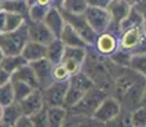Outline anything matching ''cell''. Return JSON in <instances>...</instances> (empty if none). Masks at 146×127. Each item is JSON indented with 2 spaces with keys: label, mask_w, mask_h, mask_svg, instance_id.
Instances as JSON below:
<instances>
[{
  "label": "cell",
  "mask_w": 146,
  "mask_h": 127,
  "mask_svg": "<svg viewBox=\"0 0 146 127\" xmlns=\"http://www.w3.org/2000/svg\"><path fill=\"white\" fill-rule=\"evenodd\" d=\"M146 88V79L130 67H122L113 84L112 94L123 109L132 112L142 104Z\"/></svg>",
  "instance_id": "cell-1"
},
{
  "label": "cell",
  "mask_w": 146,
  "mask_h": 127,
  "mask_svg": "<svg viewBox=\"0 0 146 127\" xmlns=\"http://www.w3.org/2000/svg\"><path fill=\"white\" fill-rule=\"evenodd\" d=\"M121 69L122 67L117 66L109 59H106V56L98 51L92 52L90 56L86 53V57L81 66V70L92 79L94 85L108 94L113 89L114 80L119 74Z\"/></svg>",
  "instance_id": "cell-2"
},
{
  "label": "cell",
  "mask_w": 146,
  "mask_h": 127,
  "mask_svg": "<svg viewBox=\"0 0 146 127\" xmlns=\"http://www.w3.org/2000/svg\"><path fill=\"white\" fill-rule=\"evenodd\" d=\"M29 41L27 23L10 32H0V49L4 55H19L24 45Z\"/></svg>",
  "instance_id": "cell-3"
},
{
  "label": "cell",
  "mask_w": 146,
  "mask_h": 127,
  "mask_svg": "<svg viewBox=\"0 0 146 127\" xmlns=\"http://www.w3.org/2000/svg\"><path fill=\"white\" fill-rule=\"evenodd\" d=\"M107 95H109L108 93H106L104 90L97 88L94 85L93 88H90L81 97V99L74 107H71L69 109V112L80 116H86V117H93L94 112L97 111L99 104L102 103V100Z\"/></svg>",
  "instance_id": "cell-4"
},
{
  "label": "cell",
  "mask_w": 146,
  "mask_h": 127,
  "mask_svg": "<svg viewBox=\"0 0 146 127\" xmlns=\"http://www.w3.org/2000/svg\"><path fill=\"white\" fill-rule=\"evenodd\" d=\"M119 47L131 52L132 55L146 52V36L144 35L142 25L131 27L123 31Z\"/></svg>",
  "instance_id": "cell-5"
},
{
  "label": "cell",
  "mask_w": 146,
  "mask_h": 127,
  "mask_svg": "<svg viewBox=\"0 0 146 127\" xmlns=\"http://www.w3.org/2000/svg\"><path fill=\"white\" fill-rule=\"evenodd\" d=\"M62 14L64 19L66 23H69L76 31V33L80 36L81 38L85 41L86 45H92L95 42L97 39V33L93 31V28L90 27V24L88 23L85 15L84 14H75V13H70L66 10H60Z\"/></svg>",
  "instance_id": "cell-6"
},
{
  "label": "cell",
  "mask_w": 146,
  "mask_h": 127,
  "mask_svg": "<svg viewBox=\"0 0 146 127\" xmlns=\"http://www.w3.org/2000/svg\"><path fill=\"white\" fill-rule=\"evenodd\" d=\"M88 23L93 28L95 33H103L108 29L109 24L112 22L111 14L104 8H97V7H88L84 12Z\"/></svg>",
  "instance_id": "cell-7"
},
{
  "label": "cell",
  "mask_w": 146,
  "mask_h": 127,
  "mask_svg": "<svg viewBox=\"0 0 146 127\" xmlns=\"http://www.w3.org/2000/svg\"><path fill=\"white\" fill-rule=\"evenodd\" d=\"M69 88V80L66 81H53L48 88L42 90L43 103L46 107L64 106V99Z\"/></svg>",
  "instance_id": "cell-8"
},
{
  "label": "cell",
  "mask_w": 146,
  "mask_h": 127,
  "mask_svg": "<svg viewBox=\"0 0 146 127\" xmlns=\"http://www.w3.org/2000/svg\"><path fill=\"white\" fill-rule=\"evenodd\" d=\"M121 111H122V106L119 102L113 95H107L99 104L97 111L94 112L93 117L95 120L100 121L102 123H108L109 121L116 118Z\"/></svg>",
  "instance_id": "cell-9"
},
{
  "label": "cell",
  "mask_w": 146,
  "mask_h": 127,
  "mask_svg": "<svg viewBox=\"0 0 146 127\" xmlns=\"http://www.w3.org/2000/svg\"><path fill=\"white\" fill-rule=\"evenodd\" d=\"M31 67L35 71V75L37 78V83H38V88L40 89H46L53 83V76H52V69L53 65L47 60L46 57L41 59V60L33 61L29 63Z\"/></svg>",
  "instance_id": "cell-10"
},
{
  "label": "cell",
  "mask_w": 146,
  "mask_h": 127,
  "mask_svg": "<svg viewBox=\"0 0 146 127\" xmlns=\"http://www.w3.org/2000/svg\"><path fill=\"white\" fill-rule=\"evenodd\" d=\"M26 23L28 28L29 41L37 42V43L47 46L53 38H56L43 22H33L31 19H28V21H26Z\"/></svg>",
  "instance_id": "cell-11"
},
{
  "label": "cell",
  "mask_w": 146,
  "mask_h": 127,
  "mask_svg": "<svg viewBox=\"0 0 146 127\" xmlns=\"http://www.w3.org/2000/svg\"><path fill=\"white\" fill-rule=\"evenodd\" d=\"M21 106L22 113L24 116H32L33 113L38 112L42 107L44 106L43 103V95H42V89L36 88L33 89L26 98H23L21 102H18Z\"/></svg>",
  "instance_id": "cell-12"
},
{
  "label": "cell",
  "mask_w": 146,
  "mask_h": 127,
  "mask_svg": "<svg viewBox=\"0 0 146 127\" xmlns=\"http://www.w3.org/2000/svg\"><path fill=\"white\" fill-rule=\"evenodd\" d=\"M132 4L125 0H109L108 5H107V10L111 14L112 23L118 24L127 17V14L130 13Z\"/></svg>",
  "instance_id": "cell-13"
},
{
  "label": "cell",
  "mask_w": 146,
  "mask_h": 127,
  "mask_svg": "<svg viewBox=\"0 0 146 127\" xmlns=\"http://www.w3.org/2000/svg\"><path fill=\"white\" fill-rule=\"evenodd\" d=\"M43 23L47 25L50 31L52 32V35L55 36L56 38L60 37L61 31L64 28V24H65V19H64L61 12L57 9L56 7H50L48 12H47L46 17L43 19Z\"/></svg>",
  "instance_id": "cell-14"
},
{
  "label": "cell",
  "mask_w": 146,
  "mask_h": 127,
  "mask_svg": "<svg viewBox=\"0 0 146 127\" xmlns=\"http://www.w3.org/2000/svg\"><path fill=\"white\" fill-rule=\"evenodd\" d=\"M62 127H106V123H102L94 117H86L69 112Z\"/></svg>",
  "instance_id": "cell-15"
},
{
  "label": "cell",
  "mask_w": 146,
  "mask_h": 127,
  "mask_svg": "<svg viewBox=\"0 0 146 127\" xmlns=\"http://www.w3.org/2000/svg\"><path fill=\"white\" fill-rule=\"evenodd\" d=\"M95 46L97 51L104 56H109L117 50V39L116 36L111 32H103L100 36L95 39Z\"/></svg>",
  "instance_id": "cell-16"
},
{
  "label": "cell",
  "mask_w": 146,
  "mask_h": 127,
  "mask_svg": "<svg viewBox=\"0 0 146 127\" xmlns=\"http://www.w3.org/2000/svg\"><path fill=\"white\" fill-rule=\"evenodd\" d=\"M21 55L28 61V63H33V61L41 60V59L46 57V46L33 41H28L24 45L23 50H22Z\"/></svg>",
  "instance_id": "cell-17"
},
{
  "label": "cell",
  "mask_w": 146,
  "mask_h": 127,
  "mask_svg": "<svg viewBox=\"0 0 146 127\" xmlns=\"http://www.w3.org/2000/svg\"><path fill=\"white\" fill-rule=\"evenodd\" d=\"M58 38L62 41V43L65 45V46H70V47H85L86 46L85 41H84L76 33V31L69 23H66V22H65V24H64V28H62V31H61V35Z\"/></svg>",
  "instance_id": "cell-18"
},
{
  "label": "cell",
  "mask_w": 146,
  "mask_h": 127,
  "mask_svg": "<svg viewBox=\"0 0 146 127\" xmlns=\"http://www.w3.org/2000/svg\"><path fill=\"white\" fill-rule=\"evenodd\" d=\"M65 45L62 43L60 38H53L46 46V59L52 65H57L62 61Z\"/></svg>",
  "instance_id": "cell-19"
},
{
  "label": "cell",
  "mask_w": 146,
  "mask_h": 127,
  "mask_svg": "<svg viewBox=\"0 0 146 127\" xmlns=\"http://www.w3.org/2000/svg\"><path fill=\"white\" fill-rule=\"evenodd\" d=\"M47 118H48V127H62L69 111L62 106L46 107Z\"/></svg>",
  "instance_id": "cell-20"
},
{
  "label": "cell",
  "mask_w": 146,
  "mask_h": 127,
  "mask_svg": "<svg viewBox=\"0 0 146 127\" xmlns=\"http://www.w3.org/2000/svg\"><path fill=\"white\" fill-rule=\"evenodd\" d=\"M29 64L23 56L19 53V55H5L3 57L1 63H0V67L4 69L7 72H9L10 75L13 72H15L18 69H21L22 66Z\"/></svg>",
  "instance_id": "cell-21"
},
{
  "label": "cell",
  "mask_w": 146,
  "mask_h": 127,
  "mask_svg": "<svg viewBox=\"0 0 146 127\" xmlns=\"http://www.w3.org/2000/svg\"><path fill=\"white\" fill-rule=\"evenodd\" d=\"M21 116H23L22 109H21V106H19L18 102L14 100L13 103L9 104V106L3 107V117H1L0 123L12 127Z\"/></svg>",
  "instance_id": "cell-22"
},
{
  "label": "cell",
  "mask_w": 146,
  "mask_h": 127,
  "mask_svg": "<svg viewBox=\"0 0 146 127\" xmlns=\"http://www.w3.org/2000/svg\"><path fill=\"white\" fill-rule=\"evenodd\" d=\"M10 79H15V80H22L24 83L29 84L33 88H38V83H37V78L35 75V71L31 67L29 64L22 66L21 69H18L15 72H13Z\"/></svg>",
  "instance_id": "cell-23"
},
{
  "label": "cell",
  "mask_w": 146,
  "mask_h": 127,
  "mask_svg": "<svg viewBox=\"0 0 146 127\" xmlns=\"http://www.w3.org/2000/svg\"><path fill=\"white\" fill-rule=\"evenodd\" d=\"M0 7L4 12L18 13L24 17L28 14V9H29L27 0H0Z\"/></svg>",
  "instance_id": "cell-24"
},
{
  "label": "cell",
  "mask_w": 146,
  "mask_h": 127,
  "mask_svg": "<svg viewBox=\"0 0 146 127\" xmlns=\"http://www.w3.org/2000/svg\"><path fill=\"white\" fill-rule=\"evenodd\" d=\"M144 21H145V19H144V17H142V14L132 5V8H131L130 13L127 14V17H126V18L119 23L121 32H123L125 29H128V28H131V27L142 25Z\"/></svg>",
  "instance_id": "cell-25"
},
{
  "label": "cell",
  "mask_w": 146,
  "mask_h": 127,
  "mask_svg": "<svg viewBox=\"0 0 146 127\" xmlns=\"http://www.w3.org/2000/svg\"><path fill=\"white\" fill-rule=\"evenodd\" d=\"M13 85V92H14V100L15 102H21L23 98H26L31 92H32L33 86H31L29 84L24 83L22 80H15V79H10Z\"/></svg>",
  "instance_id": "cell-26"
},
{
  "label": "cell",
  "mask_w": 146,
  "mask_h": 127,
  "mask_svg": "<svg viewBox=\"0 0 146 127\" xmlns=\"http://www.w3.org/2000/svg\"><path fill=\"white\" fill-rule=\"evenodd\" d=\"M24 23H26V17L24 15L18 14V13L5 12V29H4V32L15 31Z\"/></svg>",
  "instance_id": "cell-27"
},
{
  "label": "cell",
  "mask_w": 146,
  "mask_h": 127,
  "mask_svg": "<svg viewBox=\"0 0 146 127\" xmlns=\"http://www.w3.org/2000/svg\"><path fill=\"white\" fill-rule=\"evenodd\" d=\"M86 57V49L85 47H70L65 46L62 60H75L83 65Z\"/></svg>",
  "instance_id": "cell-28"
},
{
  "label": "cell",
  "mask_w": 146,
  "mask_h": 127,
  "mask_svg": "<svg viewBox=\"0 0 146 127\" xmlns=\"http://www.w3.org/2000/svg\"><path fill=\"white\" fill-rule=\"evenodd\" d=\"M128 67L132 69L133 71L139 72L140 75L146 79V52L135 53V55L131 56Z\"/></svg>",
  "instance_id": "cell-29"
},
{
  "label": "cell",
  "mask_w": 146,
  "mask_h": 127,
  "mask_svg": "<svg viewBox=\"0 0 146 127\" xmlns=\"http://www.w3.org/2000/svg\"><path fill=\"white\" fill-rule=\"evenodd\" d=\"M106 127H132L131 122V111L123 109L119 112V114L108 123H106Z\"/></svg>",
  "instance_id": "cell-30"
},
{
  "label": "cell",
  "mask_w": 146,
  "mask_h": 127,
  "mask_svg": "<svg viewBox=\"0 0 146 127\" xmlns=\"http://www.w3.org/2000/svg\"><path fill=\"white\" fill-rule=\"evenodd\" d=\"M131 56H132V53H131V52L119 49V50H116L113 53H111V55H109V60H111L113 64H116L117 66L128 67V65H130V60H131Z\"/></svg>",
  "instance_id": "cell-31"
},
{
  "label": "cell",
  "mask_w": 146,
  "mask_h": 127,
  "mask_svg": "<svg viewBox=\"0 0 146 127\" xmlns=\"http://www.w3.org/2000/svg\"><path fill=\"white\" fill-rule=\"evenodd\" d=\"M88 8L86 0H62V9L70 13L84 14Z\"/></svg>",
  "instance_id": "cell-32"
},
{
  "label": "cell",
  "mask_w": 146,
  "mask_h": 127,
  "mask_svg": "<svg viewBox=\"0 0 146 127\" xmlns=\"http://www.w3.org/2000/svg\"><path fill=\"white\" fill-rule=\"evenodd\" d=\"M50 7L47 5H42V4H36L31 5L29 9H28V15H29V19L33 22H43L44 17H46L47 12H48Z\"/></svg>",
  "instance_id": "cell-33"
},
{
  "label": "cell",
  "mask_w": 146,
  "mask_h": 127,
  "mask_svg": "<svg viewBox=\"0 0 146 127\" xmlns=\"http://www.w3.org/2000/svg\"><path fill=\"white\" fill-rule=\"evenodd\" d=\"M14 102V92H13V85L12 81L0 85V106L7 107L10 103Z\"/></svg>",
  "instance_id": "cell-34"
},
{
  "label": "cell",
  "mask_w": 146,
  "mask_h": 127,
  "mask_svg": "<svg viewBox=\"0 0 146 127\" xmlns=\"http://www.w3.org/2000/svg\"><path fill=\"white\" fill-rule=\"evenodd\" d=\"M132 127H146V106L141 104L131 112Z\"/></svg>",
  "instance_id": "cell-35"
},
{
  "label": "cell",
  "mask_w": 146,
  "mask_h": 127,
  "mask_svg": "<svg viewBox=\"0 0 146 127\" xmlns=\"http://www.w3.org/2000/svg\"><path fill=\"white\" fill-rule=\"evenodd\" d=\"M29 120L33 127H48V118H47V108L43 106L38 112L29 116Z\"/></svg>",
  "instance_id": "cell-36"
},
{
  "label": "cell",
  "mask_w": 146,
  "mask_h": 127,
  "mask_svg": "<svg viewBox=\"0 0 146 127\" xmlns=\"http://www.w3.org/2000/svg\"><path fill=\"white\" fill-rule=\"evenodd\" d=\"M52 76H53V80L55 81H66L70 79V75L67 72V70L65 69L62 64H57V65H53V69H52Z\"/></svg>",
  "instance_id": "cell-37"
},
{
  "label": "cell",
  "mask_w": 146,
  "mask_h": 127,
  "mask_svg": "<svg viewBox=\"0 0 146 127\" xmlns=\"http://www.w3.org/2000/svg\"><path fill=\"white\" fill-rule=\"evenodd\" d=\"M12 127H33V125H32V122H31L29 117L23 114L17 120V122L14 123Z\"/></svg>",
  "instance_id": "cell-38"
},
{
  "label": "cell",
  "mask_w": 146,
  "mask_h": 127,
  "mask_svg": "<svg viewBox=\"0 0 146 127\" xmlns=\"http://www.w3.org/2000/svg\"><path fill=\"white\" fill-rule=\"evenodd\" d=\"M109 0H86L88 7H97V8H104L107 9Z\"/></svg>",
  "instance_id": "cell-39"
},
{
  "label": "cell",
  "mask_w": 146,
  "mask_h": 127,
  "mask_svg": "<svg viewBox=\"0 0 146 127\" xmlns=\"http://www.w3.org/2000/svg\"><path fill=\"white\" fill-rule=\"evenodd\" d=\"M10 75L9 72H7L4 69H1L0 67V85H3V84L8 83V81H10Z\"/></svg>",
  "instance_id": "cell-40"
},
{
  "label": "cell",
  "mask_w": 146,
  "mask_h": 127,
  "mask_svg": "<svg viewBox=\"0 0 146 127\" xmlns=\"http://www.w3.org/2000/svg\"><path fill=\"white\" fill-rule=\"evenodd\" d=\"M5 29V12L0 10V32H4Z\"/></svg>",
  "instance_id": "cell-41"
},
{
  "label": "cell",
  "mask_w": 146,
  "mask_h": 127,
  "mask_svg": "<svg viewBox=\"0 0 146 127\" xmlns=\"http://www.w3.org/2000/svg\"><path fill=\"white\" fill-rule=\"evenodd\" d=\"M142 31H144V35L146 36V19L144 21V23H142Z\"/></svg>",
  "instance_id": "cell-42"
},
{
  "label": "cell",
  "mask_w": 146,
  "mask_h": 127,
  "mask_svg": "<svg viewBox=\"0 0 146 127\" xmlns=\"http://www.w3.org/2000/svg\"><path fill=\"white\" fill-rule=\"evenodd\" d=\"M142 104L146 106V88H145V93H144V97H142Z\"/></svg>",
  "instance_id": "cell-43"
},
{
  "label": "cell",
  "mask_w": 146,
  "mask_h": 127,
  "mask_svg": "<svg viewBox=\"0 0 146 127\" xmlns=\"http://www.w3.org/2000/svg\"><path fill=\"white\" fill-rule=\"evenodd\" d=\"M4 52H3V51H1V49H0V63H1V60H3V57H4Z\"/></svg>",
  "instance_id": "cell-44"
},
{
  "label": "cell",
  "mask_w": 146,
  "mask_h": 127,
  "mask_svg": "<svg viewBox=\"0 0 146 127\" xmlns=\"http://www.w3.org/2000/svg\"><path fill=\"white\" fill-rule=\"evenodd\" d=\"M1 117H3V107L0 106V121H1Z\"/></svg>",
  "instance_id": "cell-45"
},
{
  "label": "cell",
  "mask_w": 146,
  "mask_h": 127,
  "mask_svg": "<svg viewBox=\"0 0 146 127\" xmlns=\"http://www.w3.org/2000/svg\"><path fill=\"white\" fill-rule=\"evenodd\" d=\"M140 0H132V5H135V4H137V3H139Z\"/></svg>",
  "instance_id": "cell-46"
},
{
  "label": "cell",
  "mask_w": 146,
  "mask_h": 127,
  "mask_svg": "<svg viewBox=\"0 0 146 127\" xmlns=\"http://www.w3.org/2000/svg\"><path fill=\"white\" fill-rule=\"evenodd\" d=\"M0 127H10V126H7V125H3V123H0Z\"/></svg>",
  "instance_id": "cell-47"
},
{
  "label": "cell",
  "mask_w": 146,
  "mask_h": 127,
  "mask_svg": "<svg viewBox=\"0 0 146 127\" xmlns=\"http://www.w3.org/2000/svg\"><path fill=\"white\" fill-rule=\"evenodd\" d=\"M125 1H128V3H131V4H132V0H125Z\"/></svg>",
  "instance_id": "cell-48"
},
{
  "label": "cell",
  "mask_w": 146,
  "mask_h": 127,
  "mask_svg": "<svg viewBox=\"0 0 146 127\" xmlns=\"http://www.w3.org/2000/svg\"><path fill=\"white\" fill-rule=\"evenodd\" d=\"M0 10H1V7H0Z\"/></svg>",
  "instance_id": "cell-49"
}]
</instances>
